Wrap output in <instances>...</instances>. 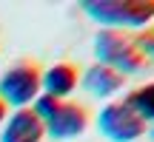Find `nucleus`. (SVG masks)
<instances>
[{
  "label": "nucleus",
  "mask_w": 154,
  "mask_h": 142,
  "mask_svg": "<svg viewBox=\"0 0 154 142\" xmlns=\"http://www.w3.org/2000/svg\"><path fill=\"white\" fill-rule=\"evenodd\" d=\"M34 114L40 117V122L51 139L66 142L86 131V111L77 108L74 102H60V99H51L43 94L34 99Z\"/></svg>",
  "instance_id": "f257e3e1"
},
{
  "label": "nucleus",
  "mask_w": 154,
  "mask_h": 142,
  "mask_svg": "<svg viewBox=\"0 0 154 142\" xmlns=\"http://www.w3.org/2000/svg\"><path fill=\"white\" fill-rule=\"evenodd\" d=\"M88 17L106 23L111 28H140L154 17V3H128V0H103V3H83Z\"/></svg>",
  "instance_id": "f03ea898"
},
{
  "label": "nucleus",
  "mask_w": 154,
  "mask_h": 142,
  "mask_svg": "<svg viewBox=\"0 0 154 142\" xmlns=\"http://www.w3.org/2000/svg\"><path fill=\"white\" fill-rule=\"evenodd\" d=\"M94 51H97V60H103V66L117 71V74L143 71V54H137L131 40H126L120 31H111V28L100 31L94 40Z\"/></svg>",
  "instance_id": "7ed1b4c3"
},
{
  "label": "nucleus",
  "mask_w": 154,
  "mask_h": 142,
  "mask_svg": "<svg viewBox=\"0 0 154 142\" xmlns=\"http://www.w3.org/2000/svg\"><path fill=\"white\" fill-rule=\"evenodd\" d=\"M97 128L111 142H134L146 134V122L128 102H109L97 117Z\"/></svg>",
  "instance_id": "20e7f679"
},
{
  "label": "nucleus",
  "mask_w": 154,
  "mask_h": 142,
  "mask_svg": "<svg viewBox=\"0 0 154 142\" xmlns=\"http://www.w3.org/2000/svg\"><path fill=\"white\" fill-rule=\"evenodd\" d=\"M40 94V71L29 63H20V66L9 68L3 77H0V99L3 105H14V108H23V105L34 102Z\"/></svg>",
  "instance_id": "39448f33"
},
{
  "label": "nucleus",
  "mask_w": 154,
  "mask_h": 142,
  "mask_svg": "<svg viewBox=\"0 0 154 142\" xmlns=\"http://www.w3.org/2000/svg\"><path fill=\"white\" fill-rule=\"evenodd\" d=\"M43 134H46V128H43V122H40V117L34 111L17 108L6 120L0 142H43Z\"/></svg>",
  "instance_id": "423d86ee"
},
{
  "label": "nucleus",
  "mask_w": 154,
  "mask_h": 142,
  "mask_svg": "<svg viewBox=\"0 0 154 142\" xmlns=\"http://www.w3.org/2000/svg\"><path fill=\"white\" fill-rule=\"evenodd\" d=\"M40 88L46 91V97L51 99H63L77 88V68H72L69 63H57L40 77Z\"/></svg>",
  "instance_id": "0eeeda50"
},
{
  "label": "nucleus",
  "mask_w": 154,
  "mask_h": 142,
  "mask_svg": "<svg viewBox=\"0 0 154 142\" xmlns=\"http://www.w3.org/2000/svg\"><path fill=\"white\" fill-rule=\"evenodd\" d=\"M123 82H126V77L117 74V71H111V68H106V66H91L86 71V77H83L86 91H91L94 97H100V99L114 97V94L123 88Z\"/></svg>",
  "instance_id": "6e6552de"
},
{
  "label": "nucleus",
  "mask_w": 154,
  "mask_h": 142,
  "mask_svg": "<svg viewBox=\"0 0 154 142\" xmlns=\"http://www.w3.org/2000/svg\"><path fill=\"white\" fill-rule=\"evenodd\" d=\"M128 105L140 114V120H143V122L146 120L154 122V82H151V85H146V88H140V91H134L131 99H128Z\"/></svg>",
  "instance_id": "1a4fd4ad"
},
{
  "label": "nucleus",
  "mask_w": 154,
  "mask_h": 142,
  "mask_svg": "<svg viewBox=\"0 0 154 142\" xmlns=\"http://www.w3.org/2000/svg\"><path fill=\"white\" fill-rule=\"evenodd\" d=\"M6 120V105H3V99H0V122Z\"/></svg>",
  "instance_id": "9d476101"
},
{
  "label": "nucleus",
  "mask_w": 154,
  "mask_h": 142,
  "mask_svg": "<svg viewBox=\"0 0 154 142\" xmlns=\"http://www.w3.org/2000/svg\"><path fill=\"white\" fill-rule=\"evenodd\" d=\"M151 139H154V131H151Z\"/></svg>",
  "instance_id": "9b49d317"
}]
</instances>
